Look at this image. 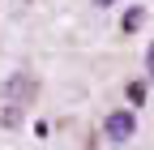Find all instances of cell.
Here are the masks:
<instances>
[{"mask_svg":"<svg viewBox=\"0 0 154 150\" xmlns=\"http://www.w3.org/2000/svg\"><path fill=\"white\" fill-rule=\"evenodd\" d=\"M34 90H38V82L30 77V73H13L9 77V86H5V129H17L22 124V116H26V107L34 103Z\"/></svg>","mask_w":154,"mask_h":150,"instance_id":"cell-1","label":"cell"},{"mask_svg":"<svg viewBox=\"0 0 154 150\" xmlns=\"http://www.w3.org/2000/svg\"><path fill=\"white\" fill-rule=\"evenodd\" d=\"M103 133H107V142H116V146H124L133 133H137V116H133V111H111L107 116V124H103Z\"/></svg>","mask_w":154,"mask_h":150,"instance_id":"cell-2","label":"cell"},{"mask_svg":"<svg viewBox=\"0 0 154 150\" xmlns=\"http://www.w3.org/2000/svg\"><path fill=\"white\" fill-rule=\"evenodd\" d=\"M141 22H146V13H141V9H128V13H124V22H120V30H124V34H133Z\"/></svg>","mask_w":154,"mask_h":150,"instance_id":"cell-3","label":"cell"},{"mask_svg":"<svg viewBox=\"0 0 154 150\" xmlns=\"http://www.w3.org/2000/svg\"><path fill=\"white\" fill-rule=\"evenodd\" d=\"M128 99H133V103H141V99H146V86H141V82H133V86H128Z\"/></svg>","mask_w":154,"mask_h":150,"instance_id":"cell-4","label":"cell"},{"mask_svg":"<svg viewBox=\"0 0 154 150\" xmlns=\"http://www.w3.org/2000/svg\"><path fill=\"white\" fill-rule=\"evenodd\" d=\"M146 69L154 73V43H150V52H146Z\"/></svg>","mask_w":154,"mask_h":150,"instance_id":"cell-5","label":"cell"},{"mask_svg":"<svg viewBox=\"0 0 154 150\" xmlns=\"http://www.w3.org/2000/svg\"><path fill=\"white\" fill-rule=\"evenodd\" d=\"M94 5H99V9H107V5H116V0H94Z\"/></svg>","mask_w":154,"mask_h":150,"instance_id":"cell-6","label":"cell"}]
</instances>
